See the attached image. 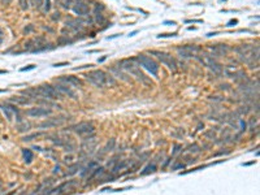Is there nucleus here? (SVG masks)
I'll return each instance as SVG.
<instances>
[{"label":"nucleus","instance_id":"nucleus-24","mask_svg":"<svg viewBox=\"0 0 260 195\" xmlns=\"http://www.w3.org/2000/svg\"><path fill=\"white\" fill-rule=\"evenodd\" d=\"M125 167H126V163H121V164H117V165L113 168V170H112V172H117V170H119V169H122V168H125Z\"/></svg>","mask_w":260,"mask_h":195},{"label":"nucleus","instance_id":"nucleus-37","mask_svg":"<svg viewBox=\"0 0 260 195\" xmlns=\"http://www.w3.org/2000/svg\"><path fill=\"white\" fill-rule=\"evenodd\" d=\"M212 35H217V33H210V34H208L207 37H212Z\"/></svg>","mask_w":260,"mask_h":195},{"label":"nucleus","instance_id":"nucleus-38","mask_svg":"<svg viewBox=\"0 0 260 195\" xmlns=\"http://www.w3.org/2000/svg\"><path fill=\"white\" fill-rule=\"evenodd\" d=\"M137 33H138V31H133V33H130V34H129V37H133V35H135V34H137Z\"/></svg>","mask_w":260,"mask_h":195},{"label":"nucleus","instance_id":"nucleus-14","mask_svg":"<svg viewBox=\"0 0 260 195\" xmlns=\"http://www.w3.org/2000/svg\"><path fill=\"white\" fill-rule=\"evenodd\" d=\"M73 4H75V0H60V5L64 9H70Z\"/></svg>","mask_w":260,"mask_h":195},{"label":"nucleus","instance_id":"nucleus-29","mask_svg":"<svg viewBox=\"0 0 260 195\" xmlns=\"http://www.w3.org/2000/svg\"><path fill=\"white\" fill-rule=\"evenodd\" d=\"M65 65H69L68 61H64V62H57V64H55L53 67L55 68H60V67H65Z\"/></svg>","mask_w":260,"mask_h":195},{"label":"nucleus","instance_id":"nucleus-22","mask_svg":"<svg viewBox=\"0 0 260 195\" xmlns=\"http://www.w3.org/2000/svg\"><path fill=\"white\" fill-rule=\"evenodd\" d=\"M103 170H104V168H103V167H99V168H96V169H95V172H94L90 176V179H91V178H94V177H95V176L100 174V173L103 172Z\"/></svg>","mask_w":260,"mask_h":195},{"label":"nucleus","instance_id":"nucleus-30","mask_svg":"<svg viewBox=\"0 0 260 195\" xmlns=\"http://www.w3.org/2000/svg\"><path fill=\"white\" fill-rule=\"evenodd\" d=\"M34 68H35V65H33V64H31V65H28V67H26V68H22V69H21V72H26V70H31V69H34Z\"/></svg>","mask_w":260,"mask_h":195},{"label":"nucleus","instance_id":"nucleus-39","mask_svg":"<svg viewBox=\"0 0 260 195\" xmlns=\"http://www.w3.org/2000/svg\"><path fill=\"white\" fill-rule=\"evenodd\" d=\"M4 91H7V90H0V92H4Z\"/></svg>","mask_w":260,"mask_h":195},{"label":"nucleus","instance_id":"nucleus-25","mask_svg":"<svg viewBox=\"0 0 260 195\" xmlns=\"http://www.w3.org/2000/svg\"><path fill=\"white\" fill-rule=\"evenodd\" d=\"M51 20L52 21H57V20H60V12H55V13H52V16H51Z\"/></svg>","mask_w":260,"mask_h":195},{"label":"nucleus","instance_id":"nucleus-12","mask_svg":"<svg viewBox=\"0 0 260 195\" xmlns=\"http://www.w3.org/2000/svg\"><path fill=\"white\" fill-rule=\"evenodd\" d=\"M11 101H13V103H16V104H20V106H26V104L30 103V99L22 98V96H14L11 99Z\"/></svg>","mask_w":260,"mask_h":195},{"label":"nucleus","instance_id":"nucleus-31","mask_svg":"<svg viewBox=\"0 0 260 195\" xmlns=\"http://www.w3.org/2000/svg\"><path fill=\"white\" fill-rule=\"evenodd\" d=\"M235 23H238V20H232V21H229L226 26H234Z\"/></svg>","mask_w":260,"mask_h":195},{"label":"nucleus","instance_id":"nucleus-5","mask_svg":"<svg viewBox=\"0 0 260 195\" xmlns=\"http://www.w3.org/2000/svg\"><path fill=\"white\" fill-rule=\"evenodd\" d=\"M39 91H40L42 96L44 98H50V99H61L63 95L60 94L57 90L53 87L52 85H47V83H44V85L39 86Z\"/></svg>","mask_w":260,"mask_h":195},{"label":"nucleus","instance_id":"nucleus-35","mask_svg":"<svg viewBox=\"0 0 260 195\" xmlns=\"http://www.w3.org/2000/svg\"><path fill=\"white\" fill-rule=\"evenodd\" d=\"M105 59H107V56H103V57H102V59H99V62H103V61H104V60H105Z\"/></svg>","mask_w":260,"mask_h":195},{"label":"nucleus","instance_id":"nucleus-3","mask_svg":"<svg viewBox=\"0 0 260 195\" xmlns=\"http://www.w3.org/2000/svg\"><path fill=\"white\" fill-rule=\"evenodd\" d=\"M83 77L91 83H94L96 87L103 89L107 86V73L104 70H100V69L99 70H91L87 74H85Z\"/></svg>","mask_w":260,"mask_h":195},{"label":"nucleus","instance_id":"nucleus-32","mask_svg":"<svg viewBox=\"0 0 260 195\" xmlns=\"http://www.w3.org/2000/svg\"><path fill=\"white\" fill-rule=\"evenodd\" d=\"M180 168H185V165H183V164H178V165L173 167V168H172V169H173V170H176V169H180Z\"/></svg>","mask_w":260,"mask_h":195},{"label":"nucleus","instance_id":"nucleus-11","mask_svg":"<svg viewBox=\"0 0 260 195\" xmlns=\"http://www.w3.org/2000/svg\"><path fill=\"white\" fill-rule=\"evenodd\" d=\"M0 109L3 111V113L5 115L8 121H12V118H13V112H12V109L8 107V104H1V106H0Z\"/></svg>","mask_w":260,"mask_h":195},{"label":"nucleus","instance_id":"nucleus-9","mask_svg":"<svg viewBox=\"0 0 260 195\" xmlns=\"http://www.w3.org/2000/svg\"><path fill=\"white\" fill-rule=\"evenodd\" d=\"M73 130H75L78 134H86V133H92L94 126L89 122H82V124H78L73 126Z\"/></svg>","mask_w":260,"mask_h":195},{"label":"nucleus","instance_id":"nucleus-16","mask_svg":"<svg viewBox=\"0 0 260 195\" xmlns=\"http://www.w3.org/2000/svg\"><path fill=\"white\" fill-rule=\"evenodd\" d=\"M155 170H156V165H155V164H150L148 167H146V168H144V169H143V172H142V174H143V176H144V174H148V173H151V172H155Z\"/></svg>","mask_w":260,"mask_h":195},{"label":"nucleus","instance_id":"nucleus-28","mask_svg":"<svg viewBox=\"0 0 260 195\" xmlns=\"http://www.w3.org/2000/svg\"><path fill=\"white\" fill-rule=\"evenodd\" d=\"M51 9V4H50V0H46V3H44V12H48Z\"/></svg>","mask_w":260,"mask_h":195},{"label":"nucleus","instance_id":"nucleus-15","mask_svg":"<svg viewBox=\"0 0 260 195\" xmlns=\"http://www.w3.org/2000/svg\"><path fill=\"white\" fill-rule=\"evenodd\" d=\"M25 51H31L33 48L35 47V42H34V38L33 39H28V40L25 42Z\"/></svg>","mask_w":260,"mask_h":195},{"label":"nucleus","instance_id":"nucleus-21","mask_svg":"<svg viewBox=\"0 0 260 195\" xmlns=\"http://www.w3.org/2000/svg\"><path fill=\"white\" fill-rule=\"evenodd\" d=\"M104 9H105V7L102 4V3H99V4H96L95 9H94V13H100V12L104 11Z\"/></svg>","mask_w":260,"mask_h":195},{"label":"nucleus","instance_id":"nucleus-18","mask_svg":"<svg viewBox=\"0 0 260 195\" xmlns=\"http://www.w3.org/2000/svg\"><path fill=\"white\" fill-rule=\"evenodd\" d=\"M69 43H72V40L68 39L66 37H60L59 40H57V44H59V46H64V44H69Z\"/></svg>","mask_w":260,"mask_h":195},{"label":"nucleus","instance_id":"nucleus-33","mask_svg":"<svg viewBox=\"0 0 260 195\" xmlns=\"http://www.w3.org/2000/svg\"><path fill=\"white\" fill-rule=\"evenodd\" d=\"M11 1H12V0H1V3H3V4H4V5L11 4Z\"/></svg>","mask_w":260,"mask_h":195},{"label":"nucleus","instance_id":"nucleus-1","mask_svg":"<svg viewBox=\"0 0 260 195\" xmlns=\"http://www.w3.org/2000/svg\"><path fill=\"white\" fill-rule=\"evenodd\" d=\"M120 68L124 69V70H126L128 73H130L131 76H134L135 78H137L138 81H141L143 85H151L152 86V81L148 79V77L146 76V74L143 73V72L141 70V68L138 67L137 64H135L134 61H133V59H125V60H121V61L119 62Z\"/></svg>","mask_w":260,"mask_h":195},{"label":"nucleus","instance_id":"nucleus-41","mask_svg":"<svg viewBox=\"0 0 260 195\" xmlns=\"http://www.w3.org/2000/svg\"><path fill=\"white\" fill-rule=\"evenodd\" d=\"M31 195H33V194H31Z\"/></svg>","mask_w":260,"mask_h":195},{"label":"nucleus","instance_id":"nucleus-10","mask_svg":"<svg viewBox=\"0 0 260 195\" xmlns=\"http://www.w3.org/2000/svg\"><path fill=\"white\" fill-rule=\"evenodd\" d=\"M53 87H55L61 95H68V96H70V98L75 99V92L73 91V90H70V87H68L66 85H61V83H57V85H55Z\"/></svg>","mask_w":260,"mask_h":195},{"label":"nucleus","instance_id":"nucleus-17","mask_svg":"<svg viewBox=\"0 0 260 195\" xmlns=\"http://www.w3.org/2000/svg\"><path fill=\"white\" fill-rule=\"evenodd\" d=\"M18 4H20V8L22 11H28L29 9V0H18Z\"/></svg>","mask_w":260,"mask_h":195},{"label":"nucleus","instance_id":"nucleus-6","mask_svg":"<svg viewBox=\"0 0 260 195\" xmlns=\"http://www.w3.org/2000/svg\"><path fill=\"white\" fill-rule=\"evenodd\" d=\"M72 9H73V12L75 14H78V16H89V13H90V8H89V5L86 4V0L77 1L73 7H72Z\"/></svg>","mask_w":260,"mask_h":195},{"label":"nucleus","instance_id":"nucleus-27","mask_svg":"<svg viewBox=\"0 0 260 195\" xmlns=\"http://www.w3.org/2000/svg\"><path fill=\"white\" fill-rule=\"evenodd\" d=\"M219 89L220 90H229L230 89V85H229V83H222V85L219 86Z\"/></svg>","mask_w":260,"mask_h":195},{"label":"nucleus","instance_id":"nucleus-2","mask_svg":"<svg viewBox=\"0 0 260 195\" xmlns=\"http://www.w3.org/2000/svg\"><path fill=\"white\" fill-rule=\"evenodd\" d=\"M133 61H134V62H138L139 65H142V67L146 69V70H148L153 77H158L159 64H158V62H156L152 57H150V56H147V55H144V53H142V55H138L137 57L133 59Z\"/></svg>","mask_w":260,"mask_h":195},{"label":"nucleus","instance_id":"nucleus-23","mask_svg":"<svg viewBox=\"0 0 260 195\" xmlns=\"http://www.w3.org/2000/svg\"><path fill=\"white\" fill-rule=\"evenodd\" d=\"M177 33H168V34H159L158 38H168V37H176Z\"/></svg>","mask_w":260,"mask_h":195},{"label":"nucleus","instance_id":"nucleus-8","mask_svg":"<svg viewBox=\"0 0 260 195\" xmlns=\"http://www.w3.org/2000/svg\"><path fill=\"white\" fill-rule=\"evenodd\" d=\"M52 113L51 109H46V108H42V107H38V108H31V109L28 111V115L29 116H33V117H42V116H48Z\"/></svg>","mask_w":260,"mask_h":195},{"label":"nucleus","instance_id":"nucleus-36","mask_svg":"<svg viewBox=\"0 0 260 195\" xmlns=\"http://www.w3.org/2000/svg\"><path fill=\"white\" fill-rule=\"evenodd\" d=\"M47 30V31H50V33H53V29H51V28H44Z\"/></svg>","mask_w":260,"mask_h":195},{"label":"nucleus","instance_id":"nucleus-40","mask_svg":"<svg viewBox=\"0 0 260 195\" xmlns=\"http://www.w3.org/2000/svg\"><path fill=\"white\" fill-rule=\"evenodd\" d=\"M1 185H3V184H1V181H0V187H1Z\"/></svg>","mask_w":260,"mask_h":195},{"label":"nucleus","instance_id":"nucleus-7","mask_svg":"<svg viewBox=\"0 0 260 195\" xmlns=\"http://www.w3.org/2000/svg\"><path fill=\"white\" fill-rule=\"evenodd\" d=\"M56 82L61 83V85H68V86H82L83 82L80 79V78L74 77V76H65L61 77L59 79H56Z\"/></svg>","mask_w":260,"mask_h":195},{"label":"nucleus","instance_id":"nucleus-26","mask_svg":"<svg viewBox=\"0 0 260 195\" xmlns=\"http://www.w3.org/2000/svg\"><path fill=\"white\" fill-rule=\"evenodd\" d=\"M34 30V25H29L28 28H25V34L28 35V34H30V33Z\"/></svg>","mask_w":260,"mask_h":195},{"label":"nucleus","instance_id":"nucleus-20","mask_svg":"<svg viewBox=\"0 0 260 195\" xmlns=\"http://www.w3.org/2000/svg\"><path fill=\"white\" fill-rule=\"evenodd\" d=\"M95 21H96V22H99V25H102L103 22H105V18L103 17L102 13H95Z\"/></svg>","mask_w":260,"mask_h":195},{"label":"nucleus","instance_id":"nucleus-13","mask_svg":"<svg viewBox=\"0 0 260 195\" xmlns=\"http://www.w3.org/2000/svg\"><path fill=\"white\" fill-rule=\"evenodd\" d=\"M22 154H23V159H25V161L26 163H31L33 161V152L30 151V150H28V148H25V150H22Z\"/></svg>","mask_w":260,"mask_h":195},{"label":"nucleus","instance_id":"nucleus-34","mask_svg":"<svg viewBox=\"0 0 260 195\" xmlns=\"http://www.w3.org/2000/svg\"><path fill=\"white\" fill-rule=\"evenodd\" d=\"M59 170H60V167L57 165V167L55 168V169H53V173H57V172H59Z\"/></svg>","mask_w":260,"mask_h":195},{"label":"nucleus","instance_id":"nucleus-4","mask_svg":"<svg viewBox=\"0 0 260 195\" xmlns=\"http://www.w3.org/2000/svg\"><path fill=\"white\" fill-rule=\"evenodd\" d=\"M150 53L151 55H153V56H156L160 61L163 62V64H165L167 67L170 69L172 72H176L177 70V61L174 60L173 57H172L170 55H168V53H165V52H160V51H150Z\"/></svg>","mask_w":260,"mask_h":195},{"label":"nucleus","instance_id":"nucleus-19","mask_svg":"<svg viewBox=\"0 0 260 195\" xmlns=\"http://www.w3.org/2000/svg\"><path fill=\"white\" fill-rule=\"evenodd\" d=\"M29 4H31L34 8L39 9V8L42 7V4H43V1H42V0H29Z\"/></svg>","mask_w":260,"mask_h":195}]
</instances>
